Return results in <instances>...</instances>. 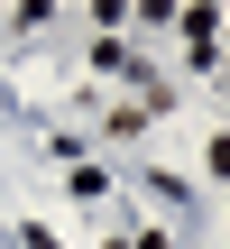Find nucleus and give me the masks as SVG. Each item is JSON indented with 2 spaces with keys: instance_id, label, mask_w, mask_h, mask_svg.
Masks as SVG:
<instances>
[]
</instances>
